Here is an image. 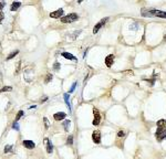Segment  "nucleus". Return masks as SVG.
Returning a JSON list of instances; mask_svg holds the SVG:
<instances>
[{
	"mask_svg": "<svg viewBox=\"0 0 166 159\" xmlns=\"http://www.w3.org/2000/svg\"><path fill=\"white\" fill-rule=\"evenodd\" d=\"M156 125H157V129H156L155 137L157 141H162L166 138V120L159 119Z\"/></svg>",
	"mask_w": 166,
	"mask_h": 159,
	"instance_id": "f257e3e1",
	"label": "nucleus"
},
{
	"mask_svg": "<svg viewBox=\"0 0 166 159\" xmlns=\"http://www.w3.org/2000/svg\"><path fill=\"white\" fill-rule=\"evenodd\" d=\"M142 16H144V17H157V18L166 19L165 11L156 10V9H151V10H147V11L145 9H143L142 10Z\"/></svg>",
	"mask_w": 166,
	"mask_h": 159,
	"instance_id": "f03ea898",
	"label": "nucleus"
},
{
	"mask_svg": "<svg viewBox=\"0 0 166 159\" xmlns=\"http://www.w3.org/2000/svg\"><path fill=\"white\" fill-rule=\"evenodd\" d=\"M79 19V16L76 13H70L65 17H61V22L62 23H71V22H74Z\"/></svg>",
	"mask_w": 166,
	"mask_h": 159,
	"instance_id": "7ed1b4c3",
	"label": "nucleus"
},
{
	"mask_svg": "<svg viewBox=\"0 0 166 159\" xmlns=\"http://www.w3.org/2000/svg\"><path fill=\"white\" fill-rule=\"evenodd\" d=\"M93 115H94V119H93V124L94 126H97L99 124H100V122H101V115H100V112H99V109L94 108L93 109Z\"/></svg>",
	"mask_w": 166,
	"mask_h": 159,
	"instance_id": "20e7f679",
	"label": "nucleus"
},
{
	"mask_svg": "<svg viewBox=\"0 0 166 159\" xmlns=\"http://www.w3.org/2000/svg\"><path fill=\"white\" fill-rule=\"evenodd\" d=\"M107 20H109V18H104V19L101 20L99 23H96V24H95V27L93 28V33L94 34H95V33H97V32H99V30L101 29L102 27H104V24L106 23V21H107Z\"/></svg>",
	"mask_w": 166,
	"mask_h": 159,
	"instance_id": "39448f33",
	"label": "nucleus"
},
{
	"mask_svg": "<svg viewBox=\"0 0 166 159\" xmlns=\"http://www.w3.org/2000/svg\"><path fill=\"white\" fill-rule=\"evenodd\" d=\"M92 140L94 144H100L101 143V133L99 130H95L92 134Z\"/></svg>",
	"mask_w": 166,
	"mask_h": 159,
	"instance_id": "423d86ee",
	"label": "nucleus"
},
{
	"mask_svg": "<svg viewBox=\"0 0 166 159\" xmlns=\"http://www.w3.org/2000/svg\"><path fill=\"white\" fill-rule=\"evenodd\" d=\"M62 16H63V9H58L50 13V18H53V19H59Z\"/></svg>",
	"mask_w": 166,
	"mask_h": 159,
	"instance_id": "0eeeda50",
	"label": "nucleus"
},
{
	"mask_svg": "<svg viewBox=\"0 0 166 159\" xmlns=\"http://www.w3.org/2000/svg\"><path fill=\"white\" fill-rule=\"evenodd\" d=\"M113 62H114V55L113 54H110L105 58V65L107 68H111L113 65Z\"/></svg>",
	"mask_w": 166,
	"mask_h": 159,
	"instance_id": "6e6552de",
	"label": "nucleus"
},
{
	"mask_svg": "<svg viewBox=\"0 0 166 159\" xmlns=\"http://www.w3.org/2000/svg\"><path fill=\"white\" fill-rule=\"evenodd\" d=\"M22 145H23L27 149H33L36 147V144H34L32 140H23V141H22Z\"/></svg>",
	"mask_w": 166,
	"mask_h": 159,
	"instance_id": "1a4fd4ad",
	"label": "nucleus"
},
{
	"mask_svg": "<svg viewBox=\"0 0 166 159\" xmlns=\"http://www.w3.org/2000/svg\"><path fill=\"white\" fill-rule=\"evenodd\" d=\"M63 99H64V102L67 104V107L69 108V113H71V103H70V95H69V93H64L63 94Z\"/></svg>",
	"mask_w": 166,
	"mask_h": 159,
	"instance_id": "9d476101",
	"label": "nucleus"
},
{
	"mask_svg": "<svg viewBox=\"0 0 166 159\" xmlns=\"http://www.w3.org/2000/svg\"><path fill=\"white\" fill-rule=\"evenodd\" d=\"M67 117V114L64 113V112H58V113H55L54 115H53V118L55 119V120H62Z\"/></svg>",
	"mask_w": 166,
	"mask_h": 159,
	"instance_id": "9b49d317",
	"label": "nucleus"
},
{
	"mask_svg": "<svg viewBox=\"0 0 166 159\" xmlns=\"http://www.w3.org/2000/svg\"><path fill=\"white\" fill-rule=\"evenodd\" d=\"M44 143L47 145V152L48 154H51L52 151H53V145H52V143L48 138H44Z\"/></svg>",
	"mask_w": 166,
	"mask_h": 159,
	"instance_id": "f8f14e48",
	"label": "nucleus"
},
{
	"mask_svg": "<svg viewBox=\"0 0 166 159\" xmlns=\"http://www.w3.org/2000/svg\"><path fill=\"white\" fill-rule=\"evenodd\" d=\"M61 54H62L63 58H65V59H68V60H72V61H76V60H78V58H75L73 54L69 53V52H62Z\"/></svg>",
	"mask_w": 166,
	"mask_h": 159,
	"instance_id": "ddd939ff",
	"label": "nucleus"
},
{
	"mask_svg": "<svg viewBox=\"0 0 166 159\" xmlns=\"http://www.w3.org/2000/svg\"><path fill=\"white\" fill-rule=\"evenodd\" d=\"M20 6H21V2H19V1H14V2H12V5H11L10 10L11 11H16V10H18L20 8Z\"/></svg>",
	"mask_w": 166,
	"mask_h": 159,
	"instance_id": "4468645a",
	"label": "nucleus"
},
{
	"mask_svg": "<svg viewBox=\"0 0 166 159\" xmlns=\"http://www.w3.org/2000/svg\"><path fill=\"white\" fill-rule=\"evenodd\" d=\"M81 32H82L81 30H78V31H74V32H73L72 34H70L71 37H69L68 39H70V40H75V39H76V38H78V37H79V34H80Z\"/></svg>",
	"mask_w": 166,
	"mask_h": 159,
	"instance_id": "2eb2a0df",
	"label": "nucleus"
},
{
	"mask_svg": "<svg viewBox=\"0 0 166 159\" xmlns=\"http://www.w3.org/2000/svg\"><path fill=\"white\" fill-rule=\"evenodd\" d=\"M70 124H71L70 120H64V122H63V127H64V130H65V131H69V126H70Z\"/></svg>",
	"mask_w": 166,
	"mask_h": 159,
	"instance_id": "dca6fc26",
	"label": "nucleus"
},
{
	"mask_svg": "<svg viewBox=\"0 0 166 159\" xmlns=\"http://www.w3.org/2000/svg\"><path fill=\"white\" fill-rule=\"evenodd\" d=\"M18 53H19V51H18V50H16V51H13V52H11L10 54H9V55L7 57V60L9 61V60H11V59H12V58H14V57H16V55H17Z\"/></svg>",
	"mask_w": 166,
	"mask_h": 159,
	"instance_id": "f3484780",
	"label": "nucleus"
},
{
	"mask_svg": "<svg viewBox=\"0 0 166 159\" xmlns=\"http://www.w3.org/2000/svg\"><path fill=\"white\" fill-rule=\"evenodd\" d=\"M60 68H61V64H60L59 62H55V63L53 64V70H54V71H59Z\"/></svg>",
	"mask_w": 166,
	"mask_h": 159,
	"instance_id": "a211bd4d",
	"label": "nucleus"
},
{
	"mask_svg": "<svg viewBox=\"0 0 166 159\" xmlns=\"http://www.w3.org/2000/svg\"><path fill=\"white\" fill-rule=\"evenodd\" d=\"M72 144H73V136L72 135H70V136L68 137V139H67V145H70V146H71Z\"/></svg>",
	"mask_w": 166,
	"mask_h": 159,
	"instance_id": "6ab92c4d",
	"label": "nucleus"
},
{
	"mask_svg": "<svg viewBox=\"0 0 166 159\" xmlns=\"http://www.w3.org/2000/svg\"><path fill=\"white\" fill-rule=\"evenodd\" d=\"M11 149H12V146H11V145H7V146L5 147V154H8V152H10Z\"/></svg>",
	"mask_w": 166,
	"mask_h": 159,
	"instance_id": "aec40b11",
	"label": "nucleus"
},
{
	"mask_svg": "<svg viewBox=\"0 0 166 159\" xmlns=\"http://www.w3.org/2000/svg\"><path fill=\"white\" fill-rule=\"evenodd\" d=\"M12 91V87L11 86H3L2 89H1V92H10Z\"/></svg>",
	"mask_w": 166,
	"mask_h": 159,
	"instance_id": "412c9836",
	"label": "nucleus"
},
{
	"mask_svg": "<svg viewBox=\"0 0 166 159\" xmlns=\"http://www.w3.org/2000/svg\"><path fill=\"white\" fill-rule=\"evenodd\" d=\"M76 85H78V82H74L72 84V86H71V89H70V91H69V93H73L75 87H76Z\"/></svg>",
	"mask_w": 166,
	"mask_h": 159,
	"instance_id": "4be33fe9",
	"label": "nucleus"
},
{
	"mask_svg": "<svg viewBox=\"0 0 166 159\" xmlns=\"http://www.w3.org/2000/svg\"><path fill=\"white\" fill-rule=\"evenodd\" d=\"M51 80H52V75L50 74V73H49V74H47V76H45V80H44V82H45V83H49V82H50Z\"/></svg>",
	"mask_w": 166,
	"mask_h": 159,
	"instance_id": "5701e85b",
	"label": "nucleus"
},
{
	"mask_svg": "<svg viewBox=\"0 0 166 159\" xmlns=\"http://www.w3.org/2000/svg\"><path fill=\"white\" fill-rule=\"evenodd\" d=\"M12 128L16 129V130H20V128H19V125H18V123H17V120H14V123H13V125H12Z\"/></svg>",
	"mask_w": 166,
	"mask_h": 159,
	"instance_id": "b1692460",
	"label": "nucleus"
},
{
	"mask_svg": "<svg viewBox=\"0 0 166 159\" xmlns=\"http://www.w3.org/2000/svg\"><path fill=\"white\" fill-rule=\"evenodd\" d=\"M43 122H44V126H45V128H49V126H50V123H49V120L48 118H43Z\"/></svg>",
	"mask_w": 166,
	"mask_h": 159,
	"instance_id": "393cba45",
	"label": "nucleus"
},
{
	"mask_svg": "<svg viewBox=\"0 0 166 159\" xmlns=\"http://www.w3.org/2000/svg\"><path fill=\"white\" fill-rule=\"evenodd\" d=\"M22 115H23V112H22V110H19V112H18V114H17V117H16V120L20 119L21 117H22Z\"/></svg>",
	"mask_w": 166,
	"mask_h": 159,
	"instance_id": "a878e982",
	"label": "nucleus"
},
{
	"mask_svg": "<svg viewBox=\"0 0 166 159\" xmlns=\"http://www.w3.org/2000/svg\"><path fill=\"white\" fill-rule=\"evenodd\" d=\"M137 27H138L137 23H133V24L130 26V30H137Z\"/></svg>",
	"mask_w": 166,
	"mask_h": 159,
	"instance_id": "bb28decb",
	"label": "nucleus"
},
{
	"mask_svg": "<svg viewBox=\"0 0 166 159\" xmlns=\"http://www.w3.org/2000/svg\"><path fill=\"white\" fill-rule=\"evenodd\" d=\"M117 136H119V137H124V136H125V131H124V130H120V131L117 133Z\"/></svg>",
	"mask_w": 166,
	"mask_h": 159,
	"instance_id": "cd10ccee",
	"label": "nucleus"
},
{
	"mask_svg": "<svg viewBox=\"0 0 166 159\" xmlns=\"http://www.w3.org/2000/svg\"><path fill=\"white\" fill-rule=\"evenodd\" d=\"M5 5H6V3H5L3 1H0V11H1V10L3 9V7H5Z\"/></svg>",
	"mask_w": 166,
	"mask_h": 159,
	"instance_id": "c85d7f7f",
	"label": "nucleus"
},
{
	"mask_svg": "<svg viewBox=\"0 0 166 159\" xmlns=\"http://www.w3.org/2000/svg\"><path fill=\"white\" fill-rule=\"evenodd\" d=\"M3 18H5V13H3L2 11H0V21H2Z\"/></svg>",
	"mask_w": 166,
	"mask_h": 159,
	"instance_id": "c756f323",
	"label": "nucleus"
},
{
	"mask_svg": "<svg viewBox=\"0 0 166 159\" xmlns=\"http://www.w3.org/2000/svg\"><path fill=\"white\" fill-rule=\"evenodd\" d=\"M82 1H83V0H78V2H79V3H81Z\"/></svg>",
	"mask_w": 166,
	"mask_h": 159,
	"instance_id": "7c9ffc66",
	"label": "nucleus"
},
{
	"mask_svg": "<svg viewBox=\"0 0 166 159\" xmlns=\"http://www.w3.org/2000/svg\"><path fill=\"white\" fill-rule=\"evenodd\" d=\"M164 40H165V41H166V34H165V37H164Z\"/></svg>",
	"mask_w": 166,
	"mask_h": 159,
	"instance_id": "2f4dec72",
	"label": "nucleus"
}]
</instances>
